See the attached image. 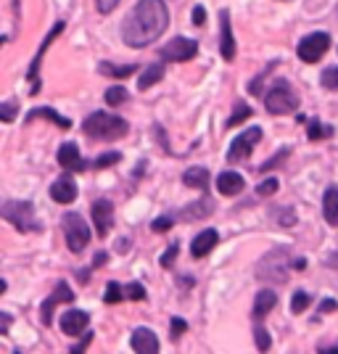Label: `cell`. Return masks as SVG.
Wrapping results in <instances>:
<instances>
[{"label": "cell", "instance_id": "cell-1", "mask_svg": "<svg viewBox=\"0 0 338 354\" xmlns=\"http://www.w3.org/2000/svg\"><path fill=\"white\" fill-rule=\"evenodd\" d=\"M169 27V8L164 0H138L122 24V40L130 48H146L156 43Z\"/></svg>", "mask_w": 338, "mask_h": 354}, {"label": "cell", "instance_id": "cell-2", "mask_svg": "<svg viewBox=\"0 0 338 354\" xmlns=\"http://www.w3.org/2000/svg\"><path fill=\"white\" fill-rule=\"evenodd\" d=\"M82 130L85 135H90L93 140H119L122 135H127V122L114 114H106V111H93L85 122H82Z\"/></svg>", "mask_w": 338, "mask_h": 354}, {"label": "cell", "instance_id": "cell-3", "mask_svg": "<svg viewBox=\"0 0 338 354\" xmlns=\"http://www.w3.org/2000/svg\"><path fill=\"white\" fill-rule=\"evenodd\" d=\"M256 278L267 283H285V278H288V249L278 246V249L267 251L262 262L256 265Z\"/></svg>", "mask_w": 338, "mask_h": 354}, {"label": "cell", "instance_id": "cell-4", "mask_svg": "<svg viewBox=\"0 0 338 354\" xmlns=\"http://www.w3.org/2000/svg\"><path fill=\"white\" fill-rule=\"evenodd\" d=\"M265 106L270 114H291L299 109V93L291 88L288 80H278L272 88L267 90Z\"/></svg>", "mask_w": 338, "mask_h": 354}, {"label": "cell", "instance_id": "cell-5", "mask_svg": "<svg viewBox=\"0 0 338 354\" xmlns=\"http://www.w3.org/2000/svg\"><path fill=\"white\" fill-rule=\"evenodd\" d=\"M0 214H3V220H8L21 233H37L40 230V222L35 217V207L30 201H6L0 207Z\"/></svg>", "mask_w": 338, "mask_h": 354}, {"label": "cell", "instance_id": "cell-6", "mask_svg": "<svg viewBox=\"0 0 338 354\" xmlns=\"http://www.w3.org/2000/svg\"><path fill=\"white\" fill-rule=\"evenodd\" d=\"M64 238H66V246L69 251L74 254H79V251H85V246L90 243V227L88 222L82 220L79 214H66L64 217Z\"/></svg>", "mask_w": 338, "mask_h": 354}, {"label": "cell", "instance_id": "cell-7", "mask_svg": "<svg viewBox=\"0 0 338 354\" xmlns=\"http://www.w3.org/2000/svg\"><path fill=\"white\" fill-rule=\"evenodd\" d=\"M328 48H330V37L325 32H312L299 43V59L307 64H317L328 53Z\"/></svg>", "mask_w": 338, "mask_h": 354}, {"label": "cell", "instance_id": "cell-8", "mask_svg": "<svg viewBox=\"0 0 338 354\" xmlns=\"http://www.w3.org/2000/svg\"><path fill=\"white\" fill-rule=\"evenodd\" d=\"M198 53V43L196 40H188V37H175L162 48V59L169 61V64H182V61L196 59Z\"/></svg>", "mask_w": 338, "mask_h": 354}, {"label": "cell", "instance_id": "cell-9", "mask_svg": "<svg viewBox=\"0 0 338 354\" xmlns=\"http://www.w3.org/2000/svg\"><path fill=\"white\" fill-rule=\"evenodd\" d=\"M262 140V130L259 127H254V130H246L243 135H238L236 140H233V146L227 151V162H243L246 156L251 153V148L256 146Z\"/></svg>", "mask_w": 338, "mask_h": 354}, {"label": "cell", "instance_id": "cell-10", "mask_svg": "<svg viewBox=\"0 0 338 354\" xmlns=\"http://www.w3.org/2000/svg\"><path fill=\"white\" fill-rule=\"evenodd\" d=\"M93 225H95V233L101 238H106L114 227V204L109 198H101L93 204Z\"/></svg>", "mask_w": 338, "mask_h": 354}, {"label": "cell", "instance_id": "cell-11", "mask_svg": "<svg viewBox=\"0 0 338 354\" xmlns=\"http://www.w3.org/2000/svg\"><path fill=\"white\" fill-rule=\"evenodd\" d=\"M61 301H74V291L66 286V283H59V286H56V291L43 301V307H40L43 325H50V320H53V310L59 307Z\"/></svg>", "mask_w": 338, "mask_h": 354}, {"label": "cell", "instance_id": "cell-12", "mask_svg": "<svg viewBox=\"0 0 338 354\" xmlns=\"http://www.w3.org/2000/svg\"><path fill=\"white\" fill-rule=\"evenodd\" d=\"M66 30L64 27V21H59L53 30L48 32V37L43 40V45H40V50H37V56H35V61H32V66H30V80H32V95H37V90H40V82H37V69H40V61H43V56H45V50L50 48V43L59 37L61 32Z\"/></svg>", "mask_w": 338, "mask_h": 354}, {"label": "cell", "instance_id": "cell-13", "mask_svg": "<svg viewBox=\"0 0 338 354\" xmlns=\"http://www.w3.org/2000/svg\"><path fill=\"white\" fill-rule=\"evenodd\" d=\"M59 164L66 172H85V169H88V162L79 156L77 143H64V146L59 148Z\"/></svg>", "mask_w": 338, "mask_h": 354}, {"label": "cell", "instance_id": "cell-14", "mask_svg": "<svg viewBox=\"0 0 338 354\" xmlns=\"http://www.w3.org/2000/svg\"><path fill=\"white\" fill-rule=\"evenodd\" d=\"M88 312L82 310H69L64 312V317H61V330L66 333V336H79V333H85L88 330Z\"/></svg>", "mask_w": 338, "mask_h": 354}, {"label": "cell", "instance_id": "cell-15", "mask_svg": "<svg viewBox=\"0 0 338 354\" xmlns=\"http://www.w3.org/2000/svg\"><path fill=\"white\" fill-rule=\"evenodd\" d=\"M220 24H222V35H220L222 59L233 61L236 59V37H233V27H230V16H227V11H222L220 14Z\"/></svg>", "mask_w": 338, "mask_h": 354}, {"label": "cell", "instance_id": "cell-16", "mask_svg": "<svg viewBox=\"0 0 338 354\" xmlns=\"http://www.w3.org/2000/svg\"><path fill=\"white\" fill-rule=\"evenodd\" d=\"M133 346L135 354H159V339L153 330L148 328H138L133 333Z\"/></svg>", "mask_w": 338, "mask_h": 354}, {"label": "cell", "instance_id": "cell-17", "mask_svg": "<svg viewBox=\"0 0 338 354\" xmlns=\"http://www.w3.org/2000/svg\"><path fill=\"white\" fill-rule=\"evenodd\" d=\"M50 198H53L56 204H72L74 198H77V183H74L72 177L56 180V183L50 185Z\"/></svg>", "mask_w": 338, "mask_h": 354}, {"label": "cell", "instance_id": "cell-18", "mask_svg": "<svg viewBox=\"0 0 338 354\" xmlns=\"http://www.w3.org/2000/svg\"><path fill=\"white\" fill-rule=\"evenodd\" d=\"M275 304H278L275 291H259L254 299V323H262L267 315L275 310Z\"/></svg>", "mask_w": 338, "mask_h": 354}, {"label": "cell", "instance_id": "cell-19", "mask_svg": "<svg viewBox=\"0 0 338 354\" xmlns=\"http://www.w3.org/2000/svg\"><path fill=\"white\" fill-rule=\"evenodd\" d=\"M217 241H220L217 230H204V233H198L196 241L191 243V254L196 257V259H204L206 254L217 246Z\"/></svg>", "mask_w": 338, "mask_h": 354}, {"label": "cell", "instance_id": "cell-20", "mask_svg": "<svg viewBox=\"0 0 338 354\" xmlns=\"http://www.w3.org/2000/svg\"><path fill=\"white\" fill-rule=\"evenodd\" d=\"M243 177L238 175V172H222L217 177V188H220L222 196H238V193L243 191Z\"/></svg>", "mask_w": 338, "mask_h": 354}, {"label": "cell", "instance_id": "cell-21", "mask_svg": "<svg viewBox=\"0 0 338 354\" xmlns=\"http://www.w3.org/2000/svg\"><path fill=\"white\" fill-rule=\"evenodd\" d=\"M212 212H214V204H212L209 198H204V201H196V204H191V207L182 209V220H185V222L204 220V217H209Z\"/></svg>", "mask_w": 338, "mask_h": 354}, {"label": "cell", "instance_id": "cell-22", "mask_svg": "<svg viewBox=\"0 0 338 354\" xmlns=\"http://www.w3.org/2000/svg\"><path fill=\"white\" fill-rule=\"evenodd\" d=\"M182 183L188 188H196V191H206L209 188V172L204 167H191L185 175H182Z\"/></svg>", "mask_w": 338, "mask_h": 354}, {"label": "cell", "instance_id": "cell-23", "mask_svg": "<svg viewBox=\"0 0 338 354\" xmlns=\"http://www.w3.org/2000/svg\"><path fill=\"white\" fill-rule=\"evenodd\" d=\"M323 214L328 225H338V188H328L323 196Z\"/></svg>", "mask_w": 338, "mask_h": 354}, {"label": "cell", "instance_id": "cell-24", "mask_svg": "<svg viewBox=\"0 0 338 354\" xmlns=\"http://www.w3.org/2000/svg\"><path fill=\"white\" fill-rule=\"evenodd\" d=\"M162 77H164V66H162V64H153V66H148L146 72L140 74V80H138V88H140V90L153 88V85H156Z\"/></svg>", "mask_w": 338, "mask_h": 354}, {"label": "cell", "instance_id": "cell-25", "mask_svg": "<svg viewBox=\"0 0 338 354\" xmlns=\"http://www.w3.org/2000/svg\"><path fill=\"white\" fill-rule=\"evenodd\" d=\"M37 117H43V119H50V122H56L61 130H69L72 127V122L66 117H59L53 109H32L30 111V119H37Z\"/></svg>", "mask_w": 338, "mask_h": 354}, {"label": "cell", "instance_id": "cell-26", "mask_svg": "<svg viewBox=\"0 0 338 354\" xmlns=\"http://www.w3.org/2000/svg\"><path fill=\"white\" fill-rule=\"evenodd\" d=\"M101 74H109V77H119V80H127L133 72H138V66L135 64H127V66H114V64H101L98 66Z\"/></svg>", "mask_w": 338, "mask_h": 354}, {"label": "cell", "instance_id": "cell-27", "mask_svg": "<svg viewBox=\"0 0 338 354\" xmlns=\"http://www.w3.org/2000/svg\"><path fill=\"white\" fill-rule=\"evenodd\" d=\"M254 339H256V346H259V352H262V354L270 352V346H272V339H270V333L265 330V325H262V323H254Z\"/></svg>", "mask_w": 338, "mask_h": 354}, {"label": "cell", "instance_id": "cell-28", "mask_svg": "<svg viewBox=\"0 0 338 354\" xmlns=\"http://www.w3.org/2000/svg\"><path fill=\"white\" fill-rule=\"evenodd\" d=\"M122 299H124V288H122L119 283H109V286H106V296H103V301H106V304H119Z\"/></svg>", "mask_w": 338, "mask_h": 354}, {"label": "cell", "instance_id": "cell-29", "mask_svg": "<svg viewBox=\"0 0 338 354\" xmlns=\"http://www.w3.org/2000/svg\"><path fill=\"white\" fill-rule=\"evenodd\" d=\"M309 140H320V138H330L333 135V130L330 127H325V124H320L317 119H312L309 122Z\"/></svg>", "mask_w": 338, "mask_h": 354}, {"label": "cell", "instance_id": "cell-30", "mask_svg": "<svg viewBox=\"0 0 338 354\" xmlns=\"http://www.w3.org/2000/svg\"><path fill=\"white\" fill-rule=\"evenodd\" d=\"M309 294H304V291H296L294 296H291V312L294 315H301V312H307V307H309Z\"/></svg>", "mask_w": 338, "mask_h": 354}, {"label": "cell", "instance_id": "cell-31", "mask_svg": "<svg viewBox=\"0 0 338 354\" xmlns=\"http://www.w3.org/2000/svg\"><path fill=\"white\" fill-rule=\"evenodd\" d=\"M127 101V90L124 88H109L106 90V104L109 106H122Z\"/></svg>", "mask_w": 338, "mask_h": 354}, {"label": "cell", "instance_id": "cell-32", "mask_svg": "<svg viewBox=\"0 0 338 354\" xmlns=\"http://www.w3.org/2000/svg\"><path fill=\"white\" fill-rule=\"evenodd\" d=\"M251 117V109L246 104H238L236 111H233V117L227 119V127H236V124H241V122H246V119Z\"/></svg>", "mask_w": 338, "mask_h": 354}, {"label": "cell", "instance_id": "cell-33", "mask_svg": "<svg viewBox=\"0 0 338 354\" xmlns=\"http://www.w3.org/2000/svg\"><path fill=\"white\" fill-rule=\"evenodd\" d=\"M124 299L140 301V299H146V288H143L140 283H127V288H124Z\"/></svg>", "mask_w": 338, "mask_h": 354}, {"label": "cell", "instance_id": "cell-34", "mask_svg": "<svg viewBox=\"0 0 338 354\" xmlns=\"http://www.w3.org/2000/svg\"><path fill=\"white\" fill-rule=\"evenodd\" d=\"M119 159H122V153H119V151H109V153H101V156H98V162H95V169L111 167V164H117Z\"/></svg>", "mask_w": 338, "mask_h": 354}, {"label": "cell", "instance_id": "cell-35", "mask_svg": "<svg viewBox=\"0 0 338 354\" xmlns=\"http://www.w3.org/2000/svg\"><path fill=\"white\" fill-rule=\"evenodd\" d=\"M323 85L328 90H338V66H330L323 72Z\"/></svg>", "mask_w": 338, "mask_h": 354}, {"label": "cell", "instance_id": "cell-36", "mask_svg": "<svg viewBox=\"0 0 338 354\" xmlns=\"http://www.w3.org/2000/svg\"><path fill=\"white\" fill-rule=\"evenodd\" d=\"M278 188H280L278 180H275V177H270V180H265V183L256 188V193H259V196H272V193H278Z\"/></svg>", "mask_w": 338, "mask_h": 354}, {"label": "cell", "instance_id": "cell-37", "mask_svg": "<svg viewBox=\"0 0 338 354\" xmlns=\"http://www.w3.org/2000/svg\"><path fill=\"white\" fill-rule=\"evenodd\" d=\"M175 257H177V243H172L169 249L164 251V257H162V267H172V265H175Z\"/></svg>", "mask_w": 338, "mask_h": 354}, {"label": "cell", "instance_id": "cell-38", "mask_svg": "<svg viewBox=\"0 0 338 354\" xmlns=\"http://www.w3.org/2000/svg\"><path fill=\"white\" fill-rule=\"evenodd\" d=\"M172 225H175V220H172V217H159V220L153 222V230H156V233H167Z\"/></svg>", "mask_w": 338, "mask_h": 354}, {"label": "cell", "instance_id": "cell-39", "mask_svg": "<svg viewBox=\"0 0 338 354\" xmlns=\"http://www.w3.org/2000/svg\"><path fill=\"white\" fill-rule=\"evenodd\" d=\"M14 114H16V106L14 104H3V106H0V119H3V122H11V119H14Z\"/></svg>", "mask_w": 338, "mask_h": 354}, {"label": "cell", "instance_id": "cell-40", "mask_svg": "<svg viewBox=\"0 0 338 354\" xmlns=\"http://www.w3.org/2000/svg\"><path fill=\"white\" fill-rule=\"evenodd\" d=\"M95 3H98V11H101V14H111V11L117 8L119 0H95Z\"/></svg>", "mask_w": 338, "mask_h": 354}, {"label": "cell", "instance_id": "cell-41", "mask_svg": "<svg viewBox=\"0 0 338 354\" xmlns=\"http://www.w3.org/2000/svg\"><path fill=\"white\" fill-rule=\"evenodd\" d=\"M204 21H206V11H204V6H196V8H193V24H196V27H201Z\"/></svg>", "mask_w": 338, "mask_h": 354}, {"label": "cell", "instance_id": "cell-42", "mask_svg": "<svg viewBox=\"0 0 338 354\" xmlns=\"http://www.w3.org/2000/svg\"><path fill=\"white\" fill-rule=\"evenodd\" d=\"M185 328H188V325H185V320H182V317H175V320H172V330H175V336L185 333Z\"/></svg>", "mask_w": 338, "mask_h": 354}, {"label": "cell", "instance_id": "cell-43", "mask_svg": "<svg viewBox=\"0 0 338 354\" xmlns=\"http://www.w3.org/2000/svg\"><path fill=\"white\" fill-rule=\"evenodd\" d=\"M90 341H93V336H90V333H88V336H85V341H82V344H77V346H74L72 354H85V349H88V344H90Z\"/></svg>", "mask_w": 338, "mask_h": 354}, {"label": "cell", "instance_id": "cell-44", "mask_svg": "<svg viewBox=\"0 0 338 354\" xmlns=\"http://www.w3.org/2000/svg\"><path fill=\"white\" fill-rule=\"evenodd\" d=\"M283 156H288V148H283V151H280V153H278V159H272V162H267L265 167H262V169H270V167H275V164H278V162H283Z\"/></svg>", "mask_w": 338, "mask_h": 354}, {"label": "cell", "instance_id": "cell-45", "mask_svg": "<svg viewBox=\"0 0 338 354\" xmlns=\"http://www.w3.org/2000/svg\"><path fill=\"white\" fill-rule=\"evenodd\" d=\"M0 330H3V333H6V330H8V323H11V315H8V312H3V315H0Z\"/></svg>", "mask_w": 338, "mask_h": 354}, {"label": "cell", "instance_id": "cell-46", "mask_svg": "<svg viewBox=\"0 0 338 354\" xmlns=\"http://www.w3.org/2000/svg\"><path fill=\"white\" fill-rule=\"evenodd\" d=\"M130 246H133L130 238H119V246H117L119 251H130Z\"/></svg>", "mask_w": 338, "mask_h": 354}, {"label": "cell", "instance_id": "cell-47", "mask_svg": "<svg viewBox=\"0 0 338 354\" xmlns=\"http://www.w3.org/2000/svg\"><path fill=\"white\" fill-rule=\"evenodd\" d=\"M336 310V301H333V299H325L323 301V312H333Z\"/></svg>", "mask_w": 338, "mask_h": 354}, {"label": "cell", "instance_id": "cell-48", "mask_svg": "<svg viewBox=\"0 0 338 354\" xmlns=\"http://www.w3.org/2000/svg\"><path fill=\"white\" fill-rule=\"evenodd\" d=\"M106 262H109V257H106V254H95V267H101V265H106Z\"/></svg>", "mask_w": 338, "mask_h": 354}, {"label": "cell", "instance_id": "cell-49", "mask_svg": "<svg viewBox=\"0 0 338 354\" xmlns=\"http://www.w3.org/2000/svg\"><path fill=\"white\" fill-rule=\"evenodd\" d=\"M320 354H338V344H336V346H323V349H320Z\"/></svg>", "mask_w": 338, "mask_h": 354}]
</instances>
